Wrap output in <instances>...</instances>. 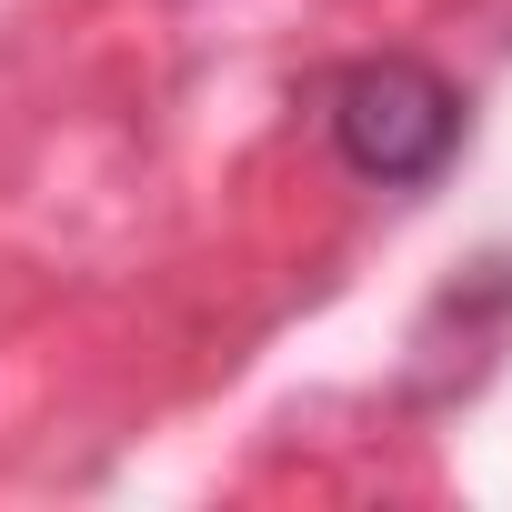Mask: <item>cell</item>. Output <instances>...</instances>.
<instances>
[{"instance_id": "cell-1", "label": "cell", "mask_w": 512, "mask_h": 512, "mask_svg": "<svg viewBox=\"0 0 512 512\" xmlns=\"http://www.w3.org/2000/svg\"><path fill=\"white\" fill-rule=\"evenodd\" d=\"M322 121H332L342 171L372 181V191H432L452 171V151H462V91L432 61H412V51L352 61L332 81V111Z\"/></svg>"}]
</instances>
